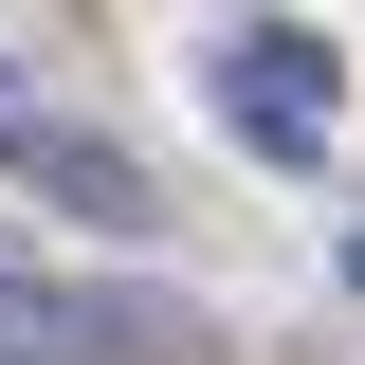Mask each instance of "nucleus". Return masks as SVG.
<instances>
[{
	"instance_id": "nucleus-1",
	"label": "nucleus",
	"mask_w": 365,
	"mask_h": 365,
	"mask_svg": "<svg viewBox=\"0 0 365 365\" xmlns=\"http://www.w3.org/2000/svg\"><path fill=\"white\" fill-rule=\"evenodd\" d=\"M201 91H220V110L274 146V165H329V91H347V37H329V19H256V37H220V55H201Z\"/></svg>"
},
{
	"instance_id": "nucleus-2",
	"label": "nucleus",
	"mask_w": 365,
	"mask_h": 365,
	"mask_svg": "<svg viewBox=\"0 0 365 365\" xmlns=\"http://www.w3.org/2000/svg\"><path fill=\"white\" fill-rule=\"evenodd\" d=\"M0 146H37V91H19V73H0Z\"/></svg>"
}]
</instances>
